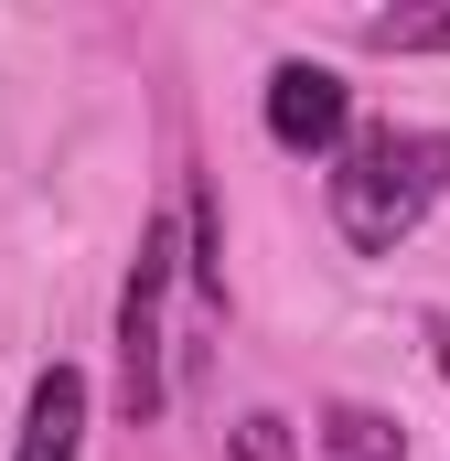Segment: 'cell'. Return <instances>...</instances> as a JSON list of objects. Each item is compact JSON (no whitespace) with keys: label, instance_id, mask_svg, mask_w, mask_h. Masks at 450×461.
<instances>
[{"label":"cell","instance_id":"2","mask_svg":"<svg viewBox=\"0 0 450 461\" xmlns=\"http://www.w3.org/2000/svg\"><path fill=\"white\" fill-rule=\"evenodd\" d=\"M172 268H194V258H183L172 215H150V226H140V268H129V290H118V408H129L140 429L161 419V290H172Z\"/></svg>","mask_w":450,"mask_h":461},{"label":"cell","instance_id":"6","mask_svg":"<svg viewBox=\"0 0 450 461\" xmlns=\"http://www.w3.org/2000/svg\"><path fill=\"white\" fill-rule=\"evenodd\" d=\"M364 54H450V11H375Z\"/></svg>","mask_w":450,"mask_h":461},{"label":"cell","instance_id":"4","mask_svg":"<svg viewBox=\"0 0 450 461\" xmlns=\"http://www.w3.org/2000/svg\"><path fill=\"white\" fill-rule=\"evenodd\" d=\"M86 451V375L76 365H43L32 375V408H22V451L11 461H76Z\"/></svg>","mask_w":450,"mask_h":461},{"label":"cell","instance_id":"5","mask_svg":"<svg viewBox=\"0 0 450 461\" xmlns=\"http://www.w3.org/2000/svg\"><path fill=\"white\" fill-rule=\"evenodd\" d=\"M322 440H333V461H408V429L386 408H354V397L322 419Z\"/></svg>","mask_w":450,"mask_h":461},{"label":"cell","instance_id":"1","mask_svg":"<svg viewBox=\"0 0 450 461\" xmlns=\"http://www.w3.org/2000/svg\"><path fill=\"white\" fill-rule=\"evenodd\" d=\"M450 194V129H354L333 161V226L354 258H397Z\"/></svg>","mask_w":450,"mask_h":461},{"label":"cell","instance_id":"3","mask_svg":"<svg viewBox=\"0 0 450 461\" xmlns=\"http://www.w3.org/2000/svg\"><path fill=\"white\" fill-rule=\"evenodd\" d=\"M268 140L290 150V161H322L343 140H354V97H343L333 65H311V54H290V65H268Z\"/></svg>","mask_w":450,"mask_h":461},{"label":"cell","instance_id":"7","mask_svg":"<svg viewBox=\"0 0 450 461\" xmlns=\"http://www.w3.org/2000/svg\"><path fill=\"white\" fill-rule=\"evenodd\" d=\"M236 461H290V419H236Z\"/></svg>","mask_w":450,"mask_h":461}]
</instances>
